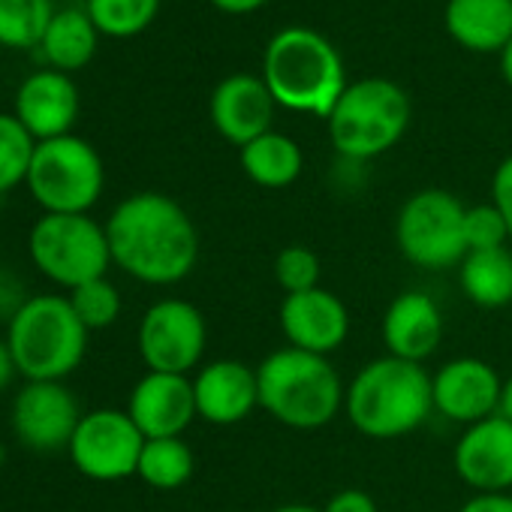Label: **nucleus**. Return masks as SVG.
Instances as JSON below:
<instances>
[{
	"label": "nucleus",
	"mask_w": 512,
	"mask_h": 512,
	"mask_svg": "<svg viewBox=\"0 0 512 512\" xmlns=\"http://www.w3.org/2000/svg\"><path fill=\"white\" fill-rule=\"evenodd\" d=\"M112 263L151 287L184 281L199 260V232L190 214L166 193L142 190L115 205L106 220Z\"/></svg>",
	"instance_id": "1"
},
{
	"label": "nucleus",
	"mask_w": 512,
	"mask_h": 512,
	"mask_svg": "<svg viewBox=\"0 0 512 512\" xmlns=\"http://www.w3.org/2000/svg\"><path fill=\"white\" fill-rule=\"evenodd\" d=\"M263 82L281 109L317 118H329L350 85L341 52L314 28H284L269 40Z\"/></svg>",
	"instance_id": "2"
},
{
	"label": "nucleus",
	"mask_w": 512,
	"mask_h": 512,
	"mask_svg": "<svg viewBox=\"0 0 512 512\" xmlns=\"http://www.w3.org/2000/svg\"><path fill=\"white\" fill-rule=\"evenodd\" d=\"M344 413L350 425L371 440L413 434L434 413L431 374L416 362L386 353L350 380Z\"/></svg>",
	"instance_id": "3"
},
{
	"label": "nucleus",
	"mask_w": 512,
	"mask_h": 512,
	"mask_svg": "<svg viewBox=\"0 0 512 512\" xmlns=\"http://www.w3.org/2000/svg\"><path fill=\"white\" fill-rule=\"evenodd\" d=\"M256 383H260V407L296 431L329 425L344 410L347 398V386L329 356L296 347L269 353L256 368Z\"/></svg>",
	"instance_id": "4"
},
{
	"label": "nucleus",
	"mask_w": 512,
	"mask_h": 512,
	"mask_svg": "<svg viewBox=\"0 0 512 512\" xmlns=\"http://www.w3.org/2000/svg\"><path fill=\"white\" fill-rule=\"evenodd\" d=\"M7 344L25 380L64 383L88 353V329L67 296H31L7 323Z\"/></svg>",
	"instance_id": "5"
},
{
	"label": "nucleus",
	"mask_w": 512,
	"mask_h": 512,
	"mask_svg": "<svg viewBox=\"0 0 512 512\" xmlns=\"http://www.w3.org/2000/svg\"><path fill=\"white\" fill-rule=\"evenodd\" d=\"M413 118L410 97L401 85L371 76L347 85L326 118L332 148L353 163L374 160L395 148Z\"/></svg>",
	"instance_id": "6"
},
{
	"label": "nucleus",
	"mask_w": 512,
	"mask_h": 512,
	"mask_svg": "<svg viewBox=\"0 0 512 512\" xmlns=\"http://www.w3.org/2000/svg\"><path fill=\"white\" fill-rule=\"evenodd\" d=\"M28 253L40 275L64 290L106 278L112 266L106 223L91 214H43L28 232Z\"/></svg>",
	"instance_id": "7"
},
{
	"label": "nucleus",
	"mask_w": 512,
	"mask_h": 512,
	"mask_svg": "<svg viewBox=\"0 0 512 512\" xmlns=\"http://www.w3.org/2000/svg\"><path fill=\"white\" fill-rule=\"evenodd\" d=\"M106 184L103 157L82 136L37 142L25 187L46 214H88Z\"/></svg>",
	"instance_id": "8"
},
{
	"label": "nucleus",
	"mask_w": 512,
	"mask_h": 512,
	"mask_svg": "<svg viewBox=\"0 0 512 512\" xmlns=\"http://www.w3.org/2000/svg\"><path fill=\"white\" fill-rule=\"evenodd\" d=\"M464 205L455 193L428 187L413 193L395 220V241L407 263L425 272H446L461 266L464 244Z\"/></svg>",
	"instance_id": "9"
},
{
	"label": "nucleus",
	"mask_w": 512,
	"mask_h": 512,
	"mask_svg": "<svg viewBox=\"0 0 512 512\" xmlns=\"http://www.w3.org/2000/svg\"><path fill=\"white\" fill-rule=\"evenodd\" d=\"M136 344L148 371L190 374L205 356L208 326L193 302L160 299L145 311Z\"/></svg>",
	"instance_id": "10"
},
{
	"label": "nucleus",
	"mask_w": 512,
	"mask_h": 512,
	"mask_svg": "<svg viewBox=\"0 0 512 512\" xmlns=\"http://www.w3.org/2000/svg\"><path fill=\"white\" fill-rule=\"evenodd\" d=\"M145 437L127 410L100 407L82 416L67 452L76 470L94 482H118L136 476Z\"/></svg>",
	"instance_id": "11"
},
{
	"label": "nucleus",
	"mask_w": 512,
	"mask_h": 512,
	"mask_svg": "<svg viewBox=\"0 0 512 512\" xmlns=\"http://www.w3.org/2000/svg\"><path fill=\"white\" fill-rule=\"evenodd\" d=\"M82 410L76 395L58 380H25V386L13 398L10 425L34 452H58L67 449L79 422Z\"/></svg>",
	"instance_id": "12"
},
{
	"label": "nucleus",
	"mask_w": 512,
	"mask_h": 512,
	"mask_svg": "<svg viewBox=\"0 0 512 512\" xmlns=\"http://www.w3.org/2000/svg\"><path fill=\"white\" fill-rule=\"evenodd\" d=\"M500 386L503 380L497 371L476 359V356H461L437 368L431 374V395H434V410L458 425H476L488 416L497 413L500 404Z\"/></svg>",
	"instance_id": "13"
},
{
	"label": "nucleus",
	"mask_w": 512,
	"mask_h": 512,
	"mask_svg": "<svg viewBox=\"0 0 512 512\" xmlns=\"http://www.w3.org/2000/svg\"><path fill=\"white\" fill-rule=\"evenodd\" d=\"M455 473L476 494L512 488V422L500 413L467 425L452 452Z\"/></svg>",
	"instance_id": "14"
},
{
	"label": "nucleus",
	"mask_w": 512,
	"mask_h": 512,
	"mask_svg": "<svg viewBox=\"0 0 512 512\" xmlns=\"http://www.w3.org/2000/svg\"><path fill=\"white\" fill-rule=\"evenodd\" d=\"M275 109L278 103L269 85L263 82V76H250V73L226 76L223 82H217L208 100V115L214 130L229 145L238 148L272 130Z\"/></svg>",
	"instance_id": "15"
},
{
	"label": "nucleus",
	"mask_w": 512,
	"mask_h": 512,
	"mask_svg": "<svg viewBox=\"0 0 512 512\" xmlns=\"http://www.w3.org/2000/svg\"><path fill=\"white\" fill-rule=\"evenodd\" d=\"M278 320H281L287 347L317 353V356L335 353L350 335L347 305L323 287L284 296Z\"/></svg>",
	"instance_id": "16"
},
{
	"label": "nucleus",
	"mask_w": 512,
	"mask_h": 512,
	"mask_svg": "<svg viewBox=\"0 0 512 512\" xmlns=\"http://www.w3.org/2000/svg\"><path fill=\"white\" fill-rule=\"evenodd\" d=\"M127 413L145 440L181 437L196 419L193 380L187 374L148 371L130 392Z\"/></svg>",
	"instance_id": "17"
},
{
	"label": "nucleus",
	"mask_w": 512,
	"mask_h": 512,
	"mask_svg": "<svg viewBox=\"0 0 512 512\" xmlns=\"http://www.w3.org/2000/svg\"><path fill=\"white\" fill-rule=\"evenodd\" d=\"M13 115L37 142L67 136L79 118V88L61 70H37L19 85Z\"/></svg>",
	"instance_id": "18"
},
{
	"label": "nucleus",
	"mask_w": 512,
	"mask_h": 512,
	"mask_svg": "<svg viewBox=\"0 0 512 512\" xmlns=\"http://www.w3.org/2000/svg\"><path fill=\"white\" fill-rule=\"evenodd\" d=\"M196 416L211 425H238L260 407L256 371L238 359H217L199 368L193 380Z\"/></svg>",
	"instance_id": "19"
},
{
	"label": "nucleus",
	"mask_w": 512,
	"mask_h": 512,
	"mask_svg": "<svg viewBox=\"0 0 512 512\" xmlns=\"http://www.w3.org/2000/svg\"><path fill=\"white\" fill-rule=\"evenodd\" d=\"M443 338V314L422 290L395 296L383 314V344L389 356L422 365L431 359Z\"/></svg>",
	"instance_id": "20"
},
{
	"label": "nucleus",
	"mask_w": 512,
	"mask_h": 512,
	"mask_svg": "<svg viewBox=\"0 0 512 512\" xmlns=\"http://www.w3.org/2000/svg\"><path fill=\"white\" fill-rule=\"evenodd\" d=\"M446 34L467 52H503L512 40V0H449Z\"/></svg>",
	"instance_id": "21"
},
{
	"label": "nucleus",
	"mask_w": 512,
	"mask_h": 512,
	"mask_svg": "<svg viewBox=\"0 0 512 512\" xmlns=\"http://www.w3.org/2000/svg\"><path fill=\"white\" fill-rule=\"evenodd\" d=\"M97 43H100V31L91 22L88 10L67 7V10H55L40 49L52 70H61L70 76L94 61Z\"/></svg>",
	"instance_id": "22"
},
{
	"label": "nucleus",
	"mask_w": 512,
	"mask_h": 512,
	"mask_svg": "<svg viewBox=\"0 0 512 512\" xmlns=\"http://www.w3.org/2000/svg\"><path fill=\"white\" fill-rule=\"evenodd\" d=\"M241 169L253 184H260L266 190H281L299 181L305 169V157L299 142L269 130L241 148Z\"/></svg>",
	"instance_id": "23"
},
{
	"label": "nucleus",
	"mask_w": 512,
	"mask_h": 512,
	"mask_svg": "<svg viewBox=\"0 0 512 512\" xmlns=\"http://www.w3.org/2000/svg\"><path fill=\"white\" fill-rule=\"evenodd\" d=\"M461 293L476 308H503L512 302V250H473L458 266Z\"/></svg>",
	"instance_id": "24"
},
{
	"label": "nucleus",
	"mask_w": 512,
	"mask_h": 512,
	"mask_svg": "<svg viewBox=\"0 0 512 512\" xmlns=\"http://www.w3.org/2000/svg\"><path fill=\"white\" fill-rule=\"evenodd\" d=\"M193 470L196 455L181 437H157L145 440L136 476L157 491H175L190 482Z\"/></svg>",
	"instance_id": "25"
},
{
	"label": "nucleus",
	"mask_w": 512,
	"mask_h": 512,
	"mask_svg": "<svg viewBox=\"0 0 512 512\" xmlns=\"http://www.w3.org/2000/svg\"><path fill=\"white\" fill-rule=\"evenodd\" d=\"M55 16L52 0H0V46L34 49Z\"/></svg>",
	"instance_id": "26"
},
{
	"label": "nucleus",
	"mask_w": 512,
	"mask_h": 512,
	"mask_svg": "<svg viewBox=\"0 0 512 512\" xmlns=\"http://www.w3.org/2000/svg\"><path fill=\"white\" fill-rule=\"evenodd\" d=\"M85 10L100 34L127 40L154 22L160 0H85Z\"/></svg>",
	"instance_id": "27"
},
{
	"label": "nucleus",
	"mask_w": 512,
	"mask_h": 512,
	"mask_svg": "<svg viewBox=\"0 0 512 512\" xmlns=\"http://www.w3.org/2000/svg\"><path fill=\"white\" fill-rule=\"evenodd\" d=\"M34 151L37 139L28 127L13 112H0V193H10L28 181Z\"/></svg>",
	"instance_id": "28"
},
{
	"label": "nucleus",
	"mask_w": 512,
	"mask_h": 512,
	"mask_svg": "<svg viewBox=\"0 0 512 512\" xmlns=\"http://www.w3.org/2000/svg\"><path fill=\"white\" fill-rule=\"evenodd\" d=\"M67 299H70V308L76 311V317L82 320V326L88 332L109 329L121 317V293L109 278L88 281V284L70 290Z\"/></svg>",
	"instance_id": "29"
},
{
	"label": "nucleus",
	"mask_w": 512,
	"mask_h": 512,
	"mask_svg": "<svg viewBox=\"0 0 512 512\" xmlns=\"http://www.w3.org/2000/svg\"><path fill=\"white\" fill-rule=\"evenodd\" d=\"M275 281L287 296L320 287V256L305 244H287L275 260Z\"/></svg>",
	"instance_id": "30"
},
{
	"label": "nucleus",
	"mask_w": 512,
	"mask_h": 512,
	"mask_svg": "<svg viewBox=\"0 0 512 512\" xmlns=\"http://www.w3.org/2000/svg\"><path fill=\"white\" fill-rule=\"evenodd\" d=\"M464 244L467 253L473 250H497L509 244V226L494 202L470 205L464 211Z\"/></svg>",
	"instance_id": "31"
},
{
	"label": "nucleus",
	"mask_w": 512,
	"mask_h": 512,
	"mask_svg": "<svg viewBox=\"0 0 512 512\" xmlns=\"http://www.w3.org/2000/svg\"><path fill=\"white\" fill-rule=\"evenodd\" d=\"M491 202L500 208L506 226H509V241H512V157H506L491 178Z\"/></svg>",
	"instance_id": "32"
},
{
	"label": "nucleus",
	"mask_w": 512,
	"mask_h": 512,
	"mask_svg": "<svg viewBox=\"0 0 512 512\" xmlns=\"http://www.w3.org/2000/svg\"><path fill=\"white\" fill-rule=\"evenodd\" d=\"M31 296L25 293V284L16 278V275H10V272H4L0 269V320H13L22 308H25V302H28Z\"/></svg>",
	"instance_id": "33"
},
{
	"label": "nucleus",
	"mask_w": 512,
	"mask_h": 512,
	"mask_svg": "<svg viewBox=\"0 0 512 512\" xmlns=\"http://www.w3.org/2000/svg\"><path fill=\"white\" fill-rule=\"evenodd\" d=\"M323 512H377V503L362 488H344V491L329 497Z\"/></svg>",
	"instance_id": "34"
},
{
	"label": "nucleus",
	"mask_w": 512,
	"mask_h": 512,
	"mask_svg": "<svg viewBox=\"0 0 512 512\" xmlns=\"http://www.w3.org/2000/svg\"><path fill=\"white\" fill-rule=\"evenodd\" d=\"M458 512H512V494L497 491V494H473Z\"/></svg>",
	"instance_id": "35"
},
{
	"label": "nucleus",
	"mask_w": 512,
	"mask_h": 512,
	"mask_svg": "<svg viewBox=\"0 0 512 512\" xmlns=\"http://www.w3.org/2000/svg\"><path fill=\"white\" fill-rule=\"evenodd\" d=\"M19 368H16V359H13V350L7 344V338H0V392L10 389L13 380H16Z\"/></svg>",
	"instance_id": "36"
},
{
	"label": "nucleus",
	"mask_w": 512,
	"mask_h": 512,
	"mask_svg": "<svg viewBox=\"0 0 512 512\" xmlns=\"http://www.w3.org/2000/svg\"><path fill=\"white\" fill-rule=\"evenodd\" d=\"M211 4L220 10V13H229V16H247L253 10H260L269 0H211Z\"/></svg>",
	"instance_id": "37"
},
{
	"label": "nucleus",
	"mask_w": 512,
	"mask_h": 512,
	"mask_svg": "<svg viewBox=\"0 0 512 512\" xmlns=\"http://www.w3.org/2000/svg\"><path fill=\"white\" fill-rule=\"evenodd\" d=\"M497 413L503 416V419H509L512 422V374L503 380V386H500V404H497Z\"/></svg>",
	"instance_id": "38"
},
{
	"label": "nucleus",
	"mask_w": 512,
	"mask_h": 512,
	"mask_svg": "<svg viewBox=\"0 0 512 512\" xmlns=\"http://www.w3.org/2000/svg\"><path fill=\"white\" fill-rule=\"evenodd\" d=\"M500 73L506 79V85L512 88V40L506 43V49L500 52Z\"/></svg>",
	"instance_id": "39"
},
{
	"label": "nucleus",
	"mask_w": 512,
	"mask_h": 512,
	"mask_svg": "<svg viewBox=\"0 0 512 512\" xmlns=\"http://www.w3.org/2000/svg\"><path fill=\"white\" fill-rule=\"evenodd\" d=\"M272 512H323V509H317L311 503H284V506H278Z\"/></svg>",
	"instance_id": "40"
},
{
	"label": "nucleus",
	"mask_w": 512,
	"mask_h": 512,
	"mask_svg": "<svg viewBox=\"0 0 512 512\" xmlns=\"http://www.w3.org/2000/svg\"><path fill=\"white\" fill-rule=\"evenodd\" d=\"M7 461V446H4V440H0V464Z\"/></svg>",
	"instance_id": "41"
}]
</instances>
